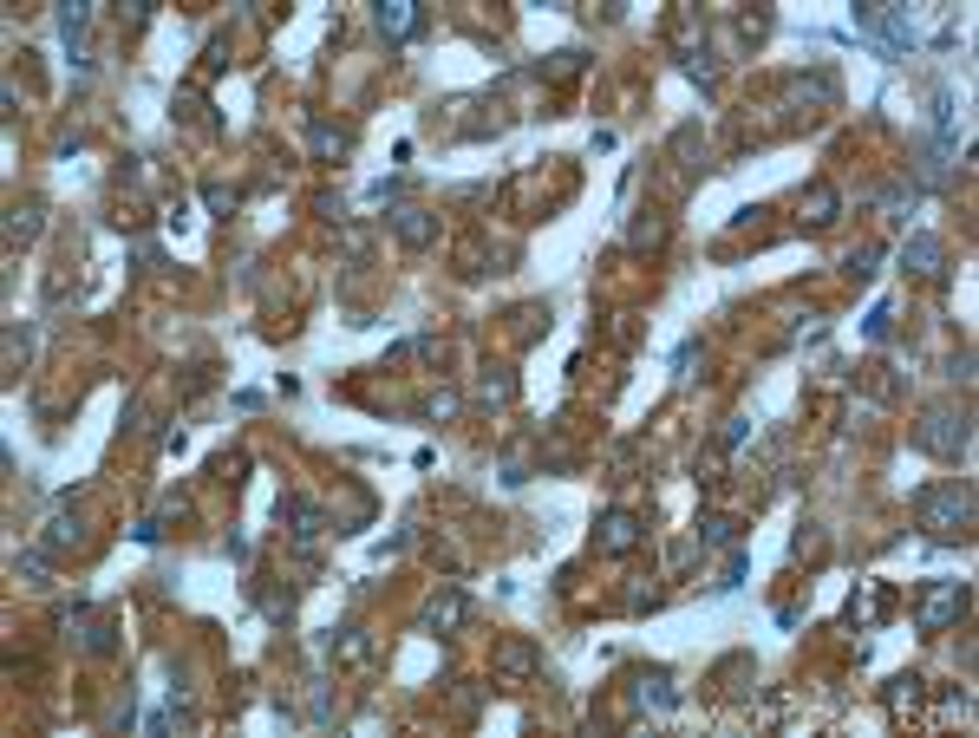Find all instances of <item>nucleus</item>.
<instances>
[{"mask_svg": "<svg viewBox=\"0 0 979 738\" xmlns=\"http://www.w3.org/2000/svg\"><path fill=\"white\" fill-rule=\"evenodd\" d=\"M314 144H320V151H346L353 138H346V131H327V125H314Z\"/></svg>", "mask_w": 979, "mask_h": 738, "instance_id": "nucleus-15", "label": "nucleus"}, {"mask_svg": "<svg viewBox=\"0 0 979 738\" xmlns=\"http://www.w3.org/2000/svg\"><path fill=\"white\" fill-rule=\"evenodd\" d=\"M875 262H882V249H855V255H849V275H869Z\"/></svg>", "mask_w": 979, "mask_h": 738, "instance_id": "nucleus-17", "label": "nucleus"}, {"mask_svg": "<svg viewBox=\"0 0 979 738\" xmlns=\"http://www.w3.org/2000/svg\"><path fill=\"white\" fill-rule=\"evenodd\" d=\"M497 673H503V680H523V673H536V647H529V641H503V647H497Z\"/></svg>", "mask_w": 979, "mask_h": 738, "instance_id": "nucleus-9", "label": "nucleus"}, {"mask_svg": "<svg viewBox=\"0 0 979 738\" xmlns=\"http://www.w3.org/2000/svg\"><path fill=\"white\" fill-rule=\"evenodd\" d=\"M745 438H751V425H745V418H731V425H725V438H718V445H725V451H738V445H745Z\"/></svg>", "mask_w": 979, "mask_h": 738, "instance_id": "nucleus-16", "label": "nucleus"}, {"mask_svg": "<svg viewBox=\"0 0 979 738\" xmlns=\"http://www.w3.org/2000/svg\"><path fill=\"white\" fill-rule=\"evenodd\" d=\"M966 614V582H940V588H927V601H921V627H947V621H960Z\"/></svg>", "mask_w": 979, "mask_h": 738, "instance_id": "nucleus-4", "label": "nucleus"}, {"mask_svg": "<svg viewBox=\"0 0 979 738\" xmlns=\"http://www.w3.org/2000/svg\"><path fill=\"white\" fill-rule=\"evenodd\" d=\"M379 27H386L392 40H405V33L418 27V7H412V0H386V7H379Z\"/></svg>", "mask_w": 979, "mask_h": 738, "instance_id": "nucleus-10", "label": "nucleus"}, {"mask_svg": "<svg viewBox=\"0 0 979 738\" xmlns=\"http://www.w3.org/2000/svg\"><path fill=\"white\" fill-rule=\"evenodd\" d=\"M634 543H640V516L634 510H607L601 523H594V549H601V556H627Z\"/></svg>", "mask_w": 979, "mask_h": 738, "instance_id": "nucleus-3", "label": "nucleus"}, {"mask_svg": "<svg viewBox=\"0 0 979 738\" xmlns=\"http://www.w3.org/2000/svg\"><path fill=\"white\" fill-rule=\"evenodd\" d=\"M888 699H895V706H914V699H921V680H914V673H901V680H895V693H888Z\"/></svg>", "mask_w": 979, "mask_h": 738, "instance_id": "nucleus-13", "label": "nucleus"}, {"mask_svg": "<svg viewBox=\"0 0 979 738\" xmlns=\"http://www.w3.org/2000/svg\"><path fill=\"white\" fill-rule=\"evenodd\" d=\"M914 516H921V530H927V536L953 543V536L973 530V490H966L960 477H947V484H927L921 497H914Z\"/></svg>", "mask_w": 979, "mask_h": 738, "instance_id": "nucleus-1", "label": "nucleus"}, {"mask_svg": "<svg viewBox=\"0 0 979 738\" xmlns=\"http://www.w3.org/2000/svg\"><path fill=\"white\" fill-rule=\"evenodd\" d=\"M914 445H921V451H940V458H960V451H966V412H953V405L927 412L921 425H914Z\"/></svg>", "mask_w": 979, "mask_h": 738, "instance_id": "nucleus-2", "label": "nucleus"}, {"mask_svg": "<svg viewBox=\"0 0 979 738\" xmlns=\"http://www.w3.org/2000/svg\"><path fill=\"white\" fill-rule=\"evenodd\" d=\"M940 262H947L940 236H914L908 249H901V268H908V275H940Z\"/></svg>", "mask_w": 979, "mask_h": 738, "instance_id": "nucleus-7", "label": "nucleus"}, {"mask_svg": "<svg viewBox=\"0 0 979 738\" xmlns=\"http://www.w3.org/2000/svg\"><path fill=\"white\" fill-rule=\"evenodd\" d=\"M386 223H392V236H399L405 249H431V242H438V216H425V209H392Z\"/></svg>", "mask_w": 979, "mask_h": 738, "instance_id": "nucleus-5", "label": "nucleus"}, {"mask_svg": "<svg viewBox=\"0 0 979 738\" xmlns=\"http://www.w3.org/2000/svg\"><path fill=\"white\" fill-rule=\"evenodd\" d=\"M699 536H705V543H731V523H725V516H705Z\"/></svg>", "mask_w": 979, "mask_h": 738, "instance_id": "nucleus-14", "label": "nucleus"}, {"mask_svg": "<svg viewBox=\"0 0 979 738\" xmlns=\"http://www.w3.org/2000/svg\"><path fill=\"white\" fill-rule=\"evenodd\" d=\"M575 66H581V53H555V59H549L555 79H575Z\"/></svg>", "mask_w": 979, "mask_h": 738, "instance_id": "nucleus-18", "label": "nucleus"}, {"mask_svg": "<svg viewBox=\"0 0 979 738\" xmlns=\"http://www.w3.org/2000/svg\"><path fill=\"white\" fill-rule=\"evenodd\" d=\"M457 621H464V595H457V588H444V595L425 608V627H431V634H451Z\"/></svg>", "mask_w": 979, "mask_h": 738, "instance_id": "nucleus-8", "label": "nucleus"}, {"mask_svg": "<svg viewBox=\"0 0 979 738\" xmlns=\"http://www.w3.org/2000/svg\"><path fill=\"white\" fill-rule=\"evenodd\" d=\"M7 236H14V242H33V236H40V203L14 209V216H7Z\"/></svg>", "mask_w": 979, "mask_h": 738, "instance_id": "nucleus-12", "label": "nucleus"}, {"mask_svg": "<svg viewBox=\"0 0 979 738\" xmlns=\"http://www.w3.org/2000/svg\"><path fill=\"white\" fill-rule=\"evenodd\" d=\"M797 209H803V223H810V229H829V223H836V209H842V196L829 190V183H810Z\"/></svg>", "mask_w": 979, "mask_h": 738, "instance_id": "nucleus-6", "label": "nucleus"}, {"mask_svg": "<svg viewBox=\"0 0 979 738\" xmlns=\"http://www.w3.org/2000/svg\"><path fill=\"white\" fill-rule=\"evenodd\" d=\"M640 699H653V706H673V673H660V667H653V673H640Z\"/></svg>", "mask_w": 979, "mask_h": 738, "instance_id": "nucleus-11", "label": "nucleus"}]
</instances>
